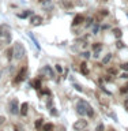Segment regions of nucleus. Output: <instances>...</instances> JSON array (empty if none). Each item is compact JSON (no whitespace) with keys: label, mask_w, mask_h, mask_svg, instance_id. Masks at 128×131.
<instances>
[{"label":"nucleus","mask_w":128,"mask_h":131,"mask_svg":"<svg viewBox=\"0 0 128 131\" xmlns=\"http://www.w3.org/2000/svg\"><path fill=\"white\" fill-rule=\"evenodd\" d=\"M11 41V30L7 25H2L0 26V45L10 44Z\"/></svg>","instance_id":"1"},{"label":"nucleus","mask_w":128,"mask_h":131,"mask_svg":"<svg viewBox=\"0 0 128 131\" xmlns=\"http://www.w3.org/2000/svg\"><path fill=\"white\" fill-rule=\"evenodd\" d=\"M23 56H25V48H23V45L20 44V42H16L15 47H14V57H15V59H18V60H20Z\"/></svg>","instance_id":"2"},{"label":"nucleus","mask_w":128,"mask_h":131,"mask_svg":"<svg viewBox=\"0 0 128 131\" xmlns=\"http://www.w3.org/2000/svg\"><path fill=\"white\" fill-rule=\"evenodd\" d=\"M76 113L79 115V116H85V115L87 113V102L83 101V100L78 101V104H76Z\"/></svg>","instance_id":"3"},{"label":"nucleus","mask_w":128,"mask_h":131,"mask_svg":"<svg viewBox=\"0 0 128 131\" xmlns=\"http://www.w3.org/2000/svg\"><path fill=\"white\" fill-rule=\"evenodd\" d=\"M8 111L12 113V115H18L19 113V106H18V100H11L10 104H8Z\"/></svg>","instance_id":"4"},{"label":"nucleus","mask_w":128,"mask_h":131,"mask_svg":"<svg viewBox=\"0 0 128 131\" xmlns=\"http://www.w3.org/2000/svg\"><path fill=\"white\" fill-rule=\"evenodd\" d=\"M26 75H27V68L26 67H22L19 70L18 75H16L15 78V83H19V82H23L25 79H26Z\"/></svg>","instance_id":"5"},{"label":"nucleus","mask_w":128,"mask_h":131,"mask_svg":"<svg viewBox=\"0 0 128 131\" xmlns=\"http://www.w3.org/2000/svg\"><path fill=\"white\" fill-rule=\"evenodd\" d=\"M86 127H87V120H78L74 123V130H76V131H82Z\"/></svg>","instance_id":"6"},{"label":"nucleus","mask_w":128,"mask_h":131,"mask_svg":"<svg viewBox=\"0 0 128 131\" xmlns=\"http://www.w3.org/2000/svg\"><path fill=\"white\" fill-rule=\"evenodd\" d=\"M30 23L33 25V26H38V25L42 23V18H41L40 15H33L30 18Z\"/></svg>","instance_id":"7"},{"label":"nucleus","mask_w":128,"mask_h":131,"mask_svg":"<svg viewBox=\"0 0 128 131\" xmlns=\"http://www.w3.org/2000/svg\"><path fill=\"white\" fill-rule=\"evenodd\" d=\"M42 72L45 74V75H48V78H53L55 77V74H53V70L51 66H45V67L42 68Z\"/></svg>","instance_id":"8"},{"label":"nucleus","mask_w":128,"mask_h":131,"mask_svg":"<svg viewBox=\"0 0 128 131\" xmlns=\"http://www.w3.org/2000/svg\"><path fill=\"white\" fill-rule=\"evenodd\" d=\"M42 8H45L46 11H52V10H53V3H52V0H44V2H42Z\"/></svg>","instance_id":"9"},{"label":"nucleus","mask_w":128,"mask_h":131,"mask_svg":"<svg viewBox=\"0 0 128 131\" xmlns=\"http://www.w3.org/2000/svg\"><path fill=\"white\" fill-rule=\"evenodd\" d=\"M82 22H85V16L83 15H76L75 18H74L72 25H74V26H78V25H80Z\"/></svg>","instance_id":"10"},{"label":"nucleus","mask_w":128,"mask_h":131,"mask_svg":"<svg viewBox=\"0 0 128 131\" xmlns=\"http://www.w3.org/2000/svg\"><path fill=\"white\" fill-rule=\"evenodd\" d=\"M27 108H29V105H27V102H23L22 105H20V115H22V116H26L27 115Z\"/></svg>","instance_id":"11"},{"label":"nucleus","mask_w":128,"mask_h":131,"mask_svg":"<svg viewBox=\"0 0 128 131\" xmlns=\"http://www.w3.org/2000/svg\"><path fill=\"white\" fill-rule=\"evenodd\" d=\"M30 86H33L34 89L38 90V89H41V82H40L38 79H34V81H31V82H30Z\"/></svg>","instance_id":"12"},{"label":"nucleus","mask_w":128,"mask_h":131,"mask_svg":"<svg viewBox=\"0 0 128 131\" xmlns=\"http://www.w3.org/2000/svg\"><path fill=\"white\" fill-rule=\"evenodd\" d=\"M80 71H82V74H83V75H87V74H89V68H87V64H86L85 61H83V63L80 64Z\"/></svg>","instance_id":"13"},{"label":"nucleus","mask_w":128,"mask_h":131,"mask_svg":"<svg viewBox=\"0 0 128 131\" xmlns=\"http://www.w3.org/2000/svg\"><path fill=\"white\" fill-rule=\"evenodd\" d=\"M6 55H7V59L8 60H11L12 57H14V49H7V52H6Z\"/></svg>","instance_id":"14"},{"label":"nucleus","mask_w":128,"mask_h":131,"mask_svg":"<svg viewBox=\"0 0 128 131\" xmlns=\"http://www.w3.org/2000/svg\"><path fill=\"white\" fill-rule=\"evenodd\" d=\"M110 59H112V53H108V55L102 59V64H108L109 61H110Z\"/></svg>","instance_id":"15"},{"label":"nucleus","mask_w":128,"mask_h":131,"mask_svg":"<svg viewBox=\"0 0 128 131\" xmlns=\"http://www.w3.org/2000/svg\"><path fill=\"white\" fill-rule=\"evenodd\" d=\"M42 130L44 131H52L53 130V124H52V123H46V124H44Z\"/></svg>","instance_id":"16"},{"label":"nucleus","mask_w":128,"mask_h":131,"mask_svg":"<svg viewBox=\"0 0 128 131\" xmlns=\"http://www.w3.org/2000/svg\"><path fill=\"white\" fill-rule=\"evenodd\" d=\"M29 37H30V38H31V41H33V42H34V45H36V48H37V49H40V44H38V41L36 40V37L33 36L31 33H30V34H29Z\"/></svg>","instance_id":"17"},{"label":"nucleus","mask_w":128,"mask_h":131,"mask_svg":"<svg viewBox=\"0 0 128 131\" xmlns=\"http://www.w3.org/2000/svg\"><path fill=\"white\" fill-rule=\"evenodd\" d=\"M41 127H42V119H37L36 120V128L41 130Z\"/></svg>","instance_id":"18"},{"label":"nucleus","mask_w":128,"mask_h":131,"mask_svg":"<svg viewBox=\"0 0 128 131\" xmlns=\"http://www.w3.org/2000/svg\"><path fill=\"white\" fill-rule=\"evenodd\" d=\"M31 14V11H25V12H22V14H18V16H19V18H27V16L29 15H30Z\"/></svg>","instance_id":"19"},{"label":"nucleus","mask_w":128,"mask_h":131,"mask_svg":"<svg viewBox=\"0 0 128 131\" xmlns=\"http://www.w3.org/2000/svg\"><path fill=\"white\" fill-rule=\"evenodd\" d=\"M93 115H94V111H93V108H91V106H90V105L87 104V116H90V117H91Z\"/></svg>","instance_id":"20"},{"label":"nucleus","mask_w":128,"mask_h":131,"mask_svg":"<svg viewBox=\"0 0 128 131\" xmlns=\"http://www.w3.org/2000/svg\"><path fill=\"white\" fill-rule=\"evenodd\" d=\"M61 6H64V7H67V8H69V7L72 6V4L69 3V2H67V0H61Z\"/></svg>","instance_id":"21"},{"label":"nucleus","mask_w":128,"mask_h":131,"mask_svg":"<svg viewBox=\"0 0 128 131\" xmlns=\"http://www.w3.org/2000/svg\"><path fill=\"white\" fill-rule=\"evenodd\" d=\"M101 48H102V45H101L100 42H97L96 45H94V51H96V52H100Z\"/></svg>","instance_id":"22"},{"label":"nucleus","mask_w":128,"mask_h":131,"mask_svg":"<svg viewBox=\"0 0 128 131\" xmlns=\"http://www.w3.org/2000/svg\"><path fill=\"white\" fill-rule=\"evenodd\" d=\"M93 25V18H87L86 19V27H90Z\"/></svg>","instance_id":"23"},{"label":"nucleus","mask_w":128,"mask_h":131,"mask_svg":"<svg viewBox=\"0 0 128 131\" xmlns=\"http://www.w3.org/2000/svg\"><path fill=\"white\" fill-rule=\"evenodd\" d=\"M113 34L116 36V37H121V30H120V29H114V30H113Z\"/></svg>","instance_id":"24"},{"label":"nucleus","mask_w":128,"mask_h":131,"mask_svg":"<svg viewBox=\"0 0 128 131\" xmlns=\"http://www.w3.org/2000/svg\"><path fill=\"white\" fill-rule=\"evenodd\" d=\"M108 74H110V75H116L117 70L116 68H108Z\"/></svg>","instance_id":"25"},{"label":"nucleus","mask_w":128,"mask_h":131,"mask_svg":"<svg viewBox=\"0 0 128 131\" xmlns=\"http://www.w3.org/2000/svg\"><path fill=\"white\" fill-rule=\"evenodd\" d=\"M108 14H109V11H108V10H101V12H100V15H101V16H106Z\"/></svg>","instance_id":"26"},{"label":"nucleus","mask_w":128,"mask_h":131,"mask_svg":"<svg viewBox=\"0 0 128 131\" xmlns=\"http://www.w3.org/2000/svg\"><path fill=\"white\" fill-rule=\"evenodd\" d=\"M121 68L124 70V71H128V61H127V63H123V64H121Z\"/></svg>","instance_id":"27"},{"label":"nucleus","mask_w":128,"mask_h":131,"mask_svg":"<svg viewBox=\"0 0 128 131\" xmlns=\"http://www.w3.org/2000/svg\"><path fill=\"white\" fill-rule=\"evenodd\" d=\"M120 92H121V93H127V92H128V85H125V86H123Z\"/></svg>","instance_id":"28"},{"label":"nucleus","mask_w":128,"mask_h":131,"mask_svg":"<svg viewBox=\"0 0 128 131\" xmlns=\"http://www.w3.org/2000/svg\"><path fill=\"white\" fill-rule=\"evenodd\" d=\"M96 131H104V124H98L97 128H96Z\"/></svg>","instance_id":"29"},{"label":"nucleus","mask_w":128,"mask_h":131,"mask_svg":"<svg viewBox=\"0 0 128 131\" xmlns=\"http://www.w3.org/2000/svg\"><path fill=\"white\" fill-rule=\"evenodd\" d=\"M56 71H57V72H63V68H61V66L56 64Z\"/></svg>","instance_id":"30"},{"label":"nucleus","mask_w":128,"mask_h":131,"mask_svg":"<svg viewBox=\"0 0 128 131\" xmlns=\"http://www.w3.org/2000/svg\"><path fill=\"white\" fill-rule=\"evenodd\" d=\"M51 115H55V116H57V111H56V108H51Z\"/></svg>","instance_id":"31"},{"label":"nucleus","mask_w":128,"mask_h":131,"mask_svg":"<svg viewBox=\"0 0 128 131\" xmlns=\"http://www.w3.org/2000/svg\"><path fill=\"white\" fill-rule=\"evenodd\" d=\"M116 47H117V48H123V47H124V44H123L121 41H117V42H116Z\"/></svg>","instance_id":"32"},{"label":"nucleus","mask_w":128,"mask_h":131,"mask_svg":"<svg viewBox=\"0 0 128 131\" xmlns=\"http://www.w3.org/2000/svg\"><path fill=\"white\" fill-rule=\"evenodd\" d=\"M82 56H83V57H86V59H89V57H90V53H89L87 51H86V52H83V53H82Z\"/></svg>","instance_id":"33"},{"label":"nucleus","mask_w":128,"mask_h":131,"mask_svg":"<svg viewBox=\"0 0 128 131\" xmlns=\"http://www.w3.org/2000/svg\"><path fill=\"white\" fill-rule=\"evenodd\" d=\"M74 86H75V89L78 90V92H82V90H83V89L80 88V85H78V83H75V85H74Z\"/></svg>","instance_id":"34"},{"label":"nucleus","mask_w":128,"mask_h":131,"mask_svg":"<svg viewBox=\"0 0 128 131\" xmlns=\"http://www.w3.org/2000/svg\"><path fill=\"white\" fill-rule=\"evenodd\" d=\"M98 30H100V27H98V25H97V26H94V29H93V33H94V34H97Z\"/></svg>","instance_id":"35"},{"label":"nucleus","mask_w":128,"mask_h":131,"mask_svg":"<svg viewBox=\"0 0 128 131\" xmlns=\"http://www.w3.org/2000/svg\"><path fill=\"white\" fill-rule=\"evenodd\" d=\"M4 120H6V119H4V116H0V126L4 123Z\"/></svg>","instance_id":"36"},{"label":"nucleus","mask_w":128,"mask_h":131,"mask_svg":"<svg viewBox=\"0 0 128 131\" xmlns=\"http://www.w3.org/2000/svg\"><path fill=\"white\" fill-rule=\"evenodd\" d=\"M121 78H124V79H128V72L123 74V75H121Z\"/></svg>","instance_id":"37"},{"label":"nucleus","mask_w":128,"mask_h":131,"mask_svg":"<svg viewBox=\"0 0 128 131\" xmlns=\"http://www.w3.org/2000/svg\"><path fill=\"white\" fill-rule=\"evenodd\" d=\"M124 108H125V109H128V100H125V101H124Z\"/></svg>","instance_id":"38"},{"label":"nucleus","mask_w":128,"mask_h":131,"mask_svg":"<svg viewBox=\"0 0 128 131\" xmlns=\"http://www.w3.org/2000/svg\"><path fill=\"white\" fill-rule=\"evenodd\" d=\"M0 78H2V72H0Z\"/></svg>","instance_id":"39"},{"label":"nucleus","mask_w":128,"mask_h":131,"mask_svg":"<svg viewBox=\"0 0 128 131\" xmlns=\"http://www.w3.org/2000/svg\"><path fill=\"white\" fill-rule=\"evenodd\" d=\"M104 2H106V0H104Z\"/></svg>","instance_id":"40"}]
</instances>
